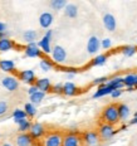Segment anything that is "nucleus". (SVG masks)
<instances>
[{"label": "nucleus", "mask_w": 137, "mask_h": 146, "mask_svg": "<svg viewBox=\"0 0 137 146\" xmlns=\"http://www.w3.org/2000/svg\"><path fill=\"white\" fill-rule=\"evenodd\" d=\"M102 118L105 121V123H108V125H117L120 122V117H118V111H117V105L114 103H111L108 105L107 107L103 110L102 112Z\"/></svg>", "instance_id": "f257e3e1"}, {"label": "nucleus", "mask_w": 137, "mask_h": 146, "mask_svg": "<svg viewBox=\"0 0 137 146\" xmlns=\"http://www.w3.org/2000/svg\"><path fill=\"white\" fill-rule=\"evenodd\" d=\"M52 35H53V32H52V30H47L45 35L36 43V45L39 47V49L43 52V54H50L52 53V47H50Z\"/></svg>", "instance_id": "f03ea898"}, {"label": "nucleus", "mask_w": 137, "mask_h": 146, "mask_svg": "<svg viewBox=\"0 0 137 146\" xmlns=\"http://www.w3.org/2000/svg\"><path fill=\"white\" fill-rule=\"evenodd\" d=\"M52 58H53V60L56 63H58V64H62L67 59V50L62 45H58V44L54 45V47L52 48Z\"/></svg>", "instance_id": "7ed1b4c3"}, {"label": "nucleus", "mask_w": 137, "mask_h": 146, "mask_svg": "<svg viewBox=\"0 0 137 146\" xmlns=\"http://www.w3.org/2000/svg\"><path fill=\"white\" fill-rule=\"evenodd\" d=\"M63 136L58 132H50L43 140V146H62Z\"/></svg>", "instance_id": "20e7f679"}, {"label": "nucleus", "mask_w": 137, "mask_h": 146, "mask_svg": "<svg viewBox=\"0 0 137 146\" xmlns=\"http://www.w3.org/2000/svg\"><path fill=\"white\" fill-rule=\"evenodd\" d=\"M24 53H25V56L29 57V58H43V52L39 49L36 43L28 44L25 47V49H24Z\"/></svg>", "instance_id": "39448f33"}, {"label": "nucleus", "mask_w": 137, "mask_h": 146, "mask_svg": "<svg viewBox=\"0 0 137 146\" xmlns=\"http://www.w3.org/2000/svg\"><path fill=\"white\" fill-rule=\"evenodd\" d=\"M18 78H19L20 81H23L24 83H28L30 86H33V84L35 83L36 78H35V73L33 69H25V71H22L18 73Z\"/></svg>", "instance_id": "423d86ee"}, {"label": "nucleus", "mask_w": 137, "mask_h": 146, "mask_svg": "<svg viewBox=\"0 0 137 146\" xmlns=\"http://www.w3.org/2000/svg\"><path fill=\"white\" fill-rule=\"evenodd\" d=\"M1 84L5 90L13 92V91H17L18 87H19V81H18V78L13 77V76H8V77H4L1 80Z\"/></svg>", "instance_id": "0eeeda50"}, {"label": "nucleus", "mask_w": 137, "mask_h": 146, "mask_svg": "<svg viewBox=\"0 0 137 146\" xmlns=\"http://www.w3.org/2000/svg\"><path fill=\"white\" fill-rule=\"evenodd\" d=\"M82 139L75 133H68V135L63 136L62 146H81Z\"/></svg>", "instance_id": "6e6552de"}, {"label": "nucleus", "mask_w": 137, "mask_h": 146, "mask_svg": "<svg viewBox=\"0 0 137 146\" xmlns=\"http://www.w3.org/2000/svg\"><path fill=\"white\" fill-rule=\"evenodd\" d=\"M116 133V130L112 125H108V123H103L101 127H99V131H98V136L103 140H108L111 139Z\"/></svg>", "instance_id": "1a4fd4ad"}, {"label": "nucleus", "mask_w": 137, "mask_h": 146, "mask_svg": "<svg viewBox=\"0 0 137 146\" xmlns=\"http://www.w3.org/2000/svg\"><path fill=\"white\" fill-rule=\"evenodd\" d=\"M101 48V40L98 39V36L92 35L87 42V52L89 54H96Z\"/></svg>", "instance_id": "9d476101"}, {"label": "nucleus", "mask_w": 137, "mask_h": 146, "mask_svg": "<svg viewBox=\"0 0 137 146\" xmlns=\"http://www.w3.org/2000/svg\"><path fill=\"white\" fill-rule=\"evenodd\" d=\"M29 135L32 136V139H40L42 136L45 135V129L42 123L39 122H35L30 126V130H29Z\"/></svg>", "instance_id": "9b49d317"}, {"label": "nucleus", "mask_w": 137, "mask_h": 146, "mask_svg": "<svg viewBox=\"0 0 137 146\" xmlns=\"http://www.w3.org/2000/svg\"><path fill=\"white\" fill-rule=\"evenodd\" d=\"M53 20H54L53 14L49 13V11H44V13H42L40 17H39V25L44 29H48L52 24H53Z\"/></svg>", "instance_id": "f8f14e48"}, {"label": "nucleus", "mask_w": 137, "mask_h": 146, "mask_svg": "<svg viewBox=\"0 0 137 146\" xmlns=\"http://www.w3.org/2000/svg\"><path fill=\"white\" fill-rule=\"evenodd\" d=\"M83 140L88 146H96L99 142V136L96 131H87L83 135Z\"/></svg>", "instance_id": "ddd939ff"}, {"label": "nucleus", "mask_w": 137, "mask_h": 146, "mask_svg": "<svg viewBox=\"0 0 137 146\" xmlns=\"http://www.w3.org/2000/svg\"><path fill=\"white\" fill-rule=\"evenodd\" d=\"M34 84L36 86V88H38V91H40V92H43V93L49 92L52 90V83L48 78H39V80L35 81Z\"/></svg>", "instance_id": "4468645a"}, {"label": "nucleus", "mask_w": 137, "mask_h": 146, "mask_svg": "<svg viewBox=\"0 0 137 146\" xmlns=\"http://www.w3.org/2000/svg\"><path fill=\"white\" fill-rule=\"evenodd\" d=\"M103 25L108 32H113L116 29V18L112 14H105L103 15Z\"/></svg>", "instance_id": "2eb2a0df"}, {"label": "nucleus", "mask_w": 137, "mask_h": 146, "mask_svg": "<svg viewBox=\"0 0 137 146\" xmlns=\"http://www.w3.org/2000/svg\"><path fill=\"white\" fill-rule=\"evenodd\" d=\"M113 88L111 86H108L107 83L106 84H102V86L98 87V90L96 91V93L93 95L94 98H99V97H103V96H107V95H111L112 92H113Z\"/></svg>", "instance_id": "dca6fc26"}, {"label": "nucleus", "mask_w": 137, "mask_h": 146, "mask_svg": "<svg viewBox=\"0 0 137 146\" xmlns=\"http://www.w3.org/2000/svg\"><path fill=\"white\" fill-rule=\"evenodd\" d=\"M33 142V139L29 133L24 132V133H19L17 137V145L18 146H30Z\"/></svg>", "instance_id": "f3484780"}, {"label": "nucleus", "mask_w": 137, "mask_h": 146, "mask_svg": "<svg viewBox=\"0 0 137 146\" xmlns=\"http://www.w3.org/2000/svg\"><path fill=\"white\" fill-rule=\"evenodd\" d=\"M77 92H78V87L73 82H66V83H63V95L74 96Z\"/></svg>", "instance_id": "a211bd4d"}, {"label": "nucleus", "mask_w": 137, "mask_h": 146, "mask_svg": "<svg viewBox=\"0 0 137 146\" xmlns=\"http://www.w3.org/2000/svg\"><path fill=\"white\" fill-rule=\"evenodd\" d=\"M0 69L4 72H14L15 71V62L11 59H0Z\"/></svg>", "instance_id": "6ab92c4d"}, {"label": "nucleus", "mask_w": 137, "mask_h": 146, "mask_svg": "<svg viewBox=\"0 0 137 146\" xmlns=\"http://www.w3.org/2000/svg\"><path fill=\"white\" fill-rule=\"evenodd\" d=\"M23 39L24 42H26L28 44L30 43H35V40L38 39V33L33 29H29V30H25L23 34Z\"/></svg>", "instance_id": "aec40b11"}, {"label": "nucleus", "mask_w": 137, "mask_h": 146, "mask_svg": "<svg viewBox=\"0 0 137 146\" xmlns=\"http://www.w3.org/2000/svg\"><path fill=\"white\" fill-rule=\"evenodd\" d=\"M117 111H118V117H120V121H123V120H127V117L130 116V108L128 106L123 105H117Z\"/></svg>", "instance_id": "412c9836"}, {"label": "nucleus", "mask_w": 137, "mask_h": 146, "mask_svg": "<svg viewBox=\"0 0 137 146\" xmlns=\"http://www.w3.org/2000/svg\"><path fill=\"white\" fill-rule=\"evenodd\" d=\"M14 42L9 38L0 39V53H4V52L10 50L11 48H14Z\"/></svg>", "instance_id": "4be33fe9"}, {"label": "nucleus", "mask_w": 137, "mask_h": 146, "mask_svg": "<svg viewBox=\"0 0 137 146\" xmlns=\"http://www.w3.org/2000/svg\"><path fill=\"white\" fill-rule=\"evenodd\" d=\"M64 15L68 18H75L78 15V7L75 4H67L64 8Z\"/></svg>", "instance_id": "5701e85b"}, {"label": "nucleus", "mask_w": 137, "mask_h": 146, "mask_svg": "<svg viewBox=\"0 0 137 146\" xmlns=\"http://www.w3.org/2000/svg\"><path fill=\"white\" fill-rule=\"evenodd\" d=\"M123 84L128 88H133L135 86H137V74H128L124 78H122Z\"/></svg>", "instance_id": "b1692460"}, {"label": "nucleus", "mask_w": 137, "mask_h": 146, "mask_svg": "<svg viewBox=\"0 0 137 146\" xmlns=\"http://www.w3.org/2000/svg\"><path fill=\"white\" fill-rule=\"evenodd\" d=\"M15 123H18V126H19V131L22 132V133L29 131V130H30V126H32V122H30L28 118H24V120L17 121Z\"/></svg>", "instance_id": "393cba45"}, {"label": "nucleus", "mask_w": 137, "mask_h": 146, "mask_svg": "<svg viewBox=\"0 0 137 146\" xmlns=\"http://www.w3.org/2000/svg\"><path fill=\"white\" fill-rule=\"evenodd\" d=\"M108 56L107 54H99V56H97L96 58H93L92 60H91L89 66L91 67H94V66H102L106 63V60H107Z\"/></svg>", "instance_id": "a878e982"}, {"label": "nucleus", "mask_w": 137, "mask_h": 146, "mask_svg": "<svg viewBox=\"0 0 137 146\" xmlns=\"http://www.w3.org/2000/svg\"><path fill=\"white\" fill-rule=\"evenodd\" d=\"M107 84H108V86H111L112 88H113V90H122V88L124 87L122 78H120V77H116V78H113V80L109 81Z\"/></svg>", "instance_id": "bb28decb"}, {"label": "nucleus", "mask_w": 137, "mask_h": 146, "mask_svg": "<svg viewBox=\"0 0 137 146\" xmlns=\"http://www.w3.org/2000/svg\"><path fill=\"white\" fill-rule=\"evenodd\" d=\"M24 112L26 113V117H34L36 115V107L35 105H33V103H25V106H24Z\"/></svg>", "instance_id": "cd10ccee"}, {"label": "nucleus", "mask_w": 137, "mask_h": 146, "mask_svg": "<svg viewBox=\"0 0 137 146\" xmlns=\"http://www.w3.org/2000/svg\"><path fill=\"white\" fill-rule=\"evenodd\" d=\"M39 67L42 68V71H43V72H48V71H50V69L53 68V63H52L48 58H45V57H43V58L40 59Z\"/></svg>", "instance_id": "c85d7f7f"}, {"label": "nucleus", "mask_w": 137, "mask_h": 146, "mask_svg": "<svg viewBox=\"0 0 137 146\" xmlns=\"http://www.w3.org/2000/svg\"><path fill=\"white\" fill-rule=\"evenodd\" d=\"M49 5H50L52 9H54V10H62V9L66 8L67 1L66 0H52Z\"/></svg>", "instance_id": "c756f323"}, {"label": "nucleus", "mask_w": 137, "mask_h": 146, "mask_svg": "<svg viewBox=\"0 0 137 146\" xmlns=\"http://www.w3.org/2000/svg\"><path fill=\"white\" fill-rule=\"evenodd\" d=\"M11 116H13V118H14V122H17V121H20V120L26 118V113L24 112V110L17 108V110H14V111H13Z\"/></svg>", "instance_id": "7c9ffc66"}, {"label": "nucleus", "mask_w": 137, "mask_h": 146, "mask_svg": "<svg viewBox=\"0 0 137 146\" xmlns=\"http://www.w3.org/2000/svg\"><path fill=\"white\" fill-rule=\"evenodd\" d=\"M44 96H45V93L40 92V91H38L36 93H34V95L30 96V101H32L30 103H33V105H38V103H40L42 101H43Z\"/></svg>", "instance_id": "2f4dec72"}, {"label": "nucleus", "mask_w": 137, "mask_h": 146, "mask_svg": "<svg viewBox=\"0 0 137 146\" xmlns=\"http://www.w3.org/2000/svg\"><path fill=\"white\" fill-rule=\"evenodd\" d=\"M136 50H137V48L135 45H126V47L122 48V53L126 57H132L133 54L136 53Z\"/></svg>", "instance_id": "473e14b6"}, {"label": "nucleus", "mask_w": 137, "mask_h": 146, "mask_svg": "<svg viewBox=\"0 0 137 146\" xmlns=\"http://www.w3.org/2000/svg\"><path fill=\"white\" fill-rule=\"evenodd\" d=\"M52 92L57 93V95L63 93V83H56L54 86H52Z\"/></svg>", "instance_id": "72a5a7b5"}, {"label": "nucleus", "mask_w": 137, "mask_h": 146, "mask_svg": "<svg viewBox=\"0 0 137 146\" xmlns=\"http://www.w3.org/2000/svg\"><path fill=\"white\" fill-rule=\"evenodd\" d=\"M8 111V102L7 101H0V116L5 115Z\"/></svg>", "instance_id": "f704fd0d"}, {"label": "nucleus", "mask_w": 137, "mask_h": 146, "mask_svg": "<svg viewBox=\"0 0 137 146\" xmlns=\"http://www.w3.org/2000/svg\"><path fill=\"white\" fill-rule=\"evenodd\" d=\"M111 45H112V42H111V39L109 38H106V39H103V40L101 42V47L103 48V49H109Z\"/></svg>", "instance_id": "c9c22d12"}, {"label": "nucleus", "mask_w": 137, "mask_h": 146, "mask_svg": "<svg viewBox=\"0 0 137 146\" xmlns=\"http://www.w3.org/2000/svg\"><path fill=\"white\" fill-rule=\"evenodd\" d=\"M108 81L107 77H101V78H96V80L93 81V84H99V86H102V84H106V82Z\"/></svg>", "instance_id": "e433bc0d"}, {"label": "nucleus", "mask_w": 137, "mask_h": 146, "mask_svg": "<svg viewBox=\"0 0 137 146\" xmlns=\"http://www.w3.org/2000/svg\"><path fill=\"white\" fill-rule=\"evenodd\" d=\"M38 92V88H36L35 84H33V86H30L29 87V90H28V93H29V96H32V95H34V93Z\"/></svg>", "instance_id": "4c0bfd02"}, {"label": "nucleus", "mask_w": 137, "mask_h": 146, "mask_svg": "<svg viewBox=\"0 0 137 146\" xmlns=\"http://www.w3.org/2000/svg\"><path fill=\"white\" fill-rule=\"evenodd\" d=\"M121 95H122V91H121V90H114L113 92L111 93V96L113 97V98H117V97H120Z\"/></svg>", "instance_id": "58836bf2"}, {"label": "nucleus", "mask_w": 137, "mask_h": 146, "mask_svg": "<svg viewBox=\"0 0 137 146\" xmlns=\"http://www.w3.org/2000/svg\"><path fill=\"white\" fill-rule=\"evenodd\" d=\"M7 32V24L0 22V33H5Z\"/></svg>", "instance_id": "ea45409f"}, {"label": "nucleus", "mask_w": 137, "mask_h": 146, "mask_svg": "<svg viewBox=\"0 0 137 146\" xmlns=\"http://www.w3.org/2000/svg\"><path fill=\"white\" fill-rule=\"evenodd\" d=\"M4 38H8L7 32H5V33H0V39H4Z\"/></svg>", "instance_id": "a19ab883"}, {"label": "nucleus", "mask_w": 137, "mask_h": 146, "mask_svg": "<svg viewBox=\"0 0 137 146\" xmlns=\"http://www.w3.org/2000/svg\"><path fill=\"white\" fill-rule=\"evenodd\" d=\"M74 76H75V74H73V73H67V77H68V80H72Z\"/></svg>", "instance_id": "79ce46f5"}, {"label": "nucleus", "mask_w": 137, "mask_h": 146, "mask_svg": "<svg viewBox=\"0 0 137 146\" xmlns=\"http://www.w3.org/2000/svg\"><path fill=\"white\" fill-rule=\"evenodd\" d=\"M130 123H131V125H135V123H137V117H135V118H133V120L131 121Z\"/></svg>", "instance_id": "37998d69"}, {"label": "nucleus", "mask_w": 137, "mask_h": 146, "mask_svg": "<svg viewBox=\"0 0 137 146\" xmlns=\"http://www.w3.org/2000/svg\"><path fill=\"white\" fill-rule=\"evenodd\" d=\"M1 146H11V145H10V144H3Z\"/></svg>", "instance_id": "c03bdc74"}]
</instances>
